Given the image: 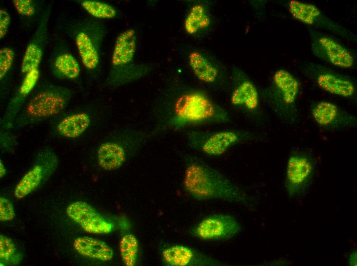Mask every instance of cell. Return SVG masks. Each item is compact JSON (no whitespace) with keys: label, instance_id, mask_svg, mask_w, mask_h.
Instances as JSON below:
<instances>
[{"label":"cell","instance_id":"obj_1","mask_svg":"<svg viewBox=\"0 0 357 266\" xmlns=\"http://www.w3.org/2000/svg\"><path fill=\"white\" fill-rule=\"evenodd\" d=\"M183 185L185 190L199 201L222 200L239 204L246 198L240 188L221 172L201 162L187 165Z\"/></svg>","mask_w":357,"mask_h":266},{"label":"cell","instance_id":"obj_2","mask_svg":"<svg viewBox=\"0 0 357 266\" xmlns=\"http://www.w3.org/2000/svg\"><path fill=\"white\" fill-rule=\"evenodd\" d=\"M72 97L73 91L68 87L50 83L43 85L26 101L12 128L29 127L58 115Z\"/></svg>","mask_w":357,"mask_h":266},{"label":"cell","instance_id":"obj_3","mask_svg":"<svg viewBox=\"0 0 357 266\" xmlns=\"http://www.w3.org/2000/svg\"><path fill=\"white\" fill-rule=\"evenodd\" d=\"M230 121L228 113L207 94L200 90L187 92L175 100L170 127L188 125L225 123Z\"/></svg>","mask_w":357,"mask_h":266},{"label":"cell","instance_id":"obj_4","mask_svg":"<svg viewBox=\"0 0 357 266\" xmlns=\"http://www.w3.org/2000/svg\"><path fill=\"white\" fill-rule=\"evenodd\" d=\"M301 83L296 76L284 69L277 70L263 97L274 114L284 124H295L299 120L298 101Z\"/></svg>","mask_w":357,"mask_h":266},{"label":"cell","instance_id":"obj_5","mask_svg":"<svg viewBox=\"0 0 357 266\" xmlns=\"http://www.w3.org/2000/svg\"><path fill=\"white\" fill-rule=\"evenodd\" d=\"M257 138L255 133L243 129L192 130L187 134V141L191 146L206 155L213 157L223 155L232 147L255 140Z\"/></svg>","mask_w":357,"mask_h":266},{"label":"cell","instance_id":"obj_6","mask_svg":"<svg viewBox=\"0 0 357 266\" xmlns=\"http://www.w3.org/2000/svg\"><path fill=\"white\" fill-rule=\"evenodd\" d=\"M310 47L315 57L342 69L354 68L356 57L347 46L326 32L308 27Z\"/></svg>","mask_w":357,"mask_h":266},{"label":"cell","instance_id":"obj_7","mask_svg":"<svg viewBox=\"0 0 357 266\" xmlns=\"http://www.w3.org/2000/svg\"><path fill=\"white\" fill-rule=\"evenodd\" d=\"M302 71L307 78L329 94L350 99L356 96L355 81L348 75L312 62H305Z\"/></svg>","mask_w":357,"mask_h":266},{"label":"cell","instance_id":"obj_8","mask_svg":"<svg viewBox=\"0 0 357 266\" xmlns=\"http://www.w3.org/2000/svg\"><path fill=\"white\" fill-rule=\"evenodd\" d=\"M315 164L308 151L295 149L289 154L286 169L285 187L291 197L305 195L313 182Z\"/></svg>","mask_w":357,"mask_h":266},{"label":"cell","instance_id":"obj_9","mask_svg":"<svg viewBox=\"0 0 357 266\" xmlns=\"http://www.w3.org/2000/svg\"><path fill=\"white\" fill-rule=\"evenodd\" d=\"M287 9L294 19L308 27L326 31L350 41L356 40L355 33L331 19L312 4L290 0L287 3Z\"/></svg>","mask_w":357,"mask_h":266},{"label":"cell","instance_id":"obj_10","mask_svg":"<svg viewBox=\"0 0 357 266\" xmlns=\"http://www.w3.org/2000/svg\"><path fill=\"white\" fill-rule=\"evenodd\" d=\"M310 115L316 125L327 130L354 127L357 124L354 115L328 100L313 102L310 107Z\"/></svg>","mask_w":357,"mask_h":266},{"label":"cell","instance_id":"obj_11","mask_svg":"<svg viewBox=\"0 0 357 266\" xmlns=\"http://www.w3.org/2000/svg\"><path fill=\"white\" fill-rule=\"evenodd\" d=\"M241 226L232 215L217 213L201 220L193 229L194 236L203 240H221L230 239L241 231Z\"/></svg>","mask_w":357,"mask_h":266},{"label":"cell","instance_id":"obj_12","mask_svg":"<svg viewBox=\"0 0 357 266\" xmlns=\"http://www.w3.org/2000/svg\"><path fill=\"white\" fill-rule=\"evenodd\" d=\"M74 40L81 61L89 70L97 68L100 61L101 28L93 23H81L74 30Z\"/></svg>","mask_w":357,"mask_h":266},{"label":"cell","instance_id":"obj_13","mask_svg":"<svg viewBox=\"0 0 357 266\" xmlns=\"http://www.w3.org/2000/svg\"><path fill=\"white\" fill-rule=\"evenodd\" d=\"M67 215L90 233L107 234L112 230V225L87 203L77 201L67 208Z\"/></svg>","mask_w":357,"mask_h":266},{"label":"cell","instance_id":"obj_14","mask_svg":"<svg viewBox=\"0 0 357 266\" xmlns=\"http://www.w3.org/2000/svg\"><path fill=\"white\" fill-rule=\"evenodd\" d=\"M50 12V7L45 10L34 34L27 46L21 65V72L24 75L35 68H38L41 62L48 38Z\"/></svg>","mask_w":357,"mask_h":266},{"label":"cell","instance_id":"obj_15","mask_svg":"<svg viewBox=\"0 0 357 266\" xmlns=\"http://www.w3.org/2000/svg\"><path fill=\"white\" fill-rule=\"evenodd\" d=\"M234 86L230 95L231 103L242 108L252 116L260 113L259 92L252 80L244 73H240L235 78Z\"/></svg>","mask_w":357,"mask_h":266},{"label":"cell","instance_id":"obj_16","mask_svg":"<svg viewBox=\"0 0 357 266\" xmlns=\"http://www.w3.org/2000/svg\"><path fill=\"white\" fill-rule=\"evenodd\" d=\"M23 81L10 100L2 121L6 129L11 128L14 121L27 101V98L35 87L39 77L38 68H35L24 75Z\"/></svg>","mask_w":357,"mask_h":266},{"label":"cell","instance_id":"obj_17","mask_svg":"<svg viewBox=\"0 0 357 266\" xmlns=\"http://www.w3.org/2000/svg\"><path fill=\"white\" fill-rule=\"evenodd\" d=\"M165 262L171 266H187L191 264L204 266L222 265V263L202 253H198L190 248L183 245H174L162 252Z\"/></svg>","mask_w":357,"mask_h":266},{"label":"cell","instance_id":"obj_18","mask_svg":"<svg viewBox=\"0 0 357 266\" xmlns=\"http://www.w3.org/2000/svg\"><path fill=\"white\" fill-rule=\"evenodd\" d=\"M49 66L52 75L60 80L76 79L81 72L77 59L64 47H61L54 52Z\"/></svg>","mask_w":357,"mask_h":266},{"label":"cell","instance_id":"obj_19","mask_svg":"<svg viewBox=\"0 0 357 266\" xmlns=\"http://www.w3.org/2000/svg\"><path fill=\"white\" fill-rule=\"evenodd\" d=\"M52 170L51 166L47 160L35 164L16 185L14 196L21 199L28 195L41 185L46 175Z\"/></svg>","mask_w":357,"mask_h":266},{"label":"cell","instance_id":"obj_20","mask_svg":"<svg viewBox=\"0 0 357 266\" xmlns=\"http://www.w3.org/2000/svg\"><path fill=\"white\" fill-rule=\"evenodd\" d=\"M136 34L133 29L122 32L117 37L111 57L113 67L125 65L133 59L136 49Z\"/></svg>","mask_w":357,"mask_h":266},{"label":"cell","instance_id":"obj_21","mask_svg":"<svg viewBox=\"0 0 357 266\" xmlns=\"http://www.w3.org/2000/svg\"><path fill=\"white\" fill-rule=\"evenodd\" d=\"M75 250L81 255L102 261H109L113 256L111 248L105 242L90 237L76 238L73 242Z\"/></svg>","mask_w":357,"mask_h":266},{"label":"cell","instance_id":"obj_22","mask_svg":"<svg viewBox=\"0 0 357 266\" xmlns=\"http://www.w3.org/2000/svg\"><path fill=\"white\" fill-rule=\"evenodd\" d=\"M91 123L90 115L85 112H77L70 114L58 123L57 133L68 139H75L83 135Z\"/></svg>","mask_w":357,"mask_h":266},{"label":"cell","instance_id":"obj_23","mask_svg":"<svg viewBox=\"0 0 357 266\" xmlns=\"http://www.w3.org/2000/svg\"><path fill=\"white\" fill-rule=\"evenodd\" d=\"M125 151L123 147L115 142H106L98 148L97 159L99 165L106 170L119 168L125 160Z\"/></svg>","mask_w":357,"mask_h":266},{"label":"cell","instance_id":"obj_24","mask_svg":"<svg viewBox=\"0 0 357 266\" xmlns=\"http://www.w3.org/2000/svg\"><path fill=\"white\" fill-rule=\"evenodd\" d=\"M188 61L194 74L200 81L213 84L218 80L217 68L200 52H191L189 55Z\"/></svg>","mask_w":357,"mask_h":266},{"label":"cell","instance_id":"obj_25","mask_svg":"<svg viewBox=\"0 0 357 266\" xmlns=\"http://www.w3.org/2000/svg\"><path fill=\"white\" fill-rule=\"evenodd\" d=\"M211 22L210 15L206 8L202 4H195L185 19V30L188 34H195L209 27Z\"/></svg>","mask_w":357,"mask_h":266},{"label":"cell","instance_id":"obj_26","mask_svg":"<svg viewBox=\"0 0 357 266\" xmlns=\"http://www.w3.org/2000/svg\"><path fill=\"white\" fill-rule=\"evenodd\" d=\"M138 249L136 238L132 234H126L121 239L120 251L123 263L127 266H134Z\"/></svg>","mask_w":357,"mask_h":266},{"label":"cell","instance_id":"obj_27","mask_svg":"<svg viewBox=\"0 0 357 266\" xmlns=\"http://www.w3.org/2000/svg\"><path fill=\"white\" fill-rule=\"evenodd\" d=\"M80 3L84 10L95 18L110 19L116 15L115 9L106 3L93 0H83Z\"/></svg>","mask_w":357,"mask_h":266},{"label":"cell","instance_id":"obj_28","mask_svg":"<svg viewBox=\"0 0 357 266\" xmlns=\"http://www.w3.org/2000/svg\"><path fill=\"white\" fill-rule=\"evenodd\" d=\"M15 56L14 50L9 47H3L0 49V80H4L13 64Z\"/></svg>","mask_w":357,"mask_h":266},{"label":"cell","instance_id":"obj_29","mask_svg":"<svg viewBox=\"0 0 357 266\" xmlns=\"http://www.w3.org/2000/svg\"><path fill=\"white\" fill-rule=\"evenodd\" d=\"M14 8L21 16L32 18L37 13V3L32 0H13L12 1Z\"/></svg>","mask_w":357,"mask_h":266},{"label":"cell","instance_id":"obj_30","mask_svg":"<svg viewBox=\"0 0 357 266\" xmlns=\"http://www.w3.org/2000/svg\"><path fill=\"white\" fill-rule=\"evenodd\" d=\"M16 252L14 242L9 237L0 235V258L1 260H10Z\"/></svg>","mask_w":357,"mask_h":266},{"label":"cell","instance_id":"obj_31","mask_svg":"<svg viewBox=\"0 0 357 266\" xmlns=\"http://www.w3.org/2000/svg\"><path fill=\"white\" fill-rule=\"evenodd\" d=\"M15 216L14 209L11 202L7 198H0V220L1 221H10Z\"/></svg>","mask_w":357,"mask_h":266},{"label":"cell","instance_id":"obj_32","mask_svg":"<svg viewBox=\"0 0 357 266\" xmlns=\"http://www.w3.org/2000/svg\"><path fill=\"white\" fill-rule=\"evenodd\" d=\"M11 24V17L5 8L0 9V39H3L7 35Z\"/></svg>","mask_w":357,"mask_h":266},{"label":"cell","instance_id":"obj_33","mask_svg":"<svg viewBox=\"0 0 357 266\" xmlns=\"http://www.w3.org/2000/svg\"><path fill=\"white\" fill-rule=\"evenodd\" d=\"M6 169L5 168L2 160H0V176L3 178L6 174Z\"/></svg>","mask_w":357,"mask_h":266}]
</instances>
